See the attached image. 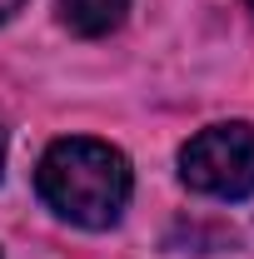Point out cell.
<instances>
[{"mask_svg": "<svg viewBox=\"0 0 254 259\" xmlns=\"http://www.w3.org/2000/svg\"><path fill=\"white\" fill-rule=\"evenodd\" d=\"M35 190L60 220H70L80 229H110L125 214L135 175H130V160L115 145L70 135V140H55L40 155Z\"/></svg>", "mask_w": 254, "mask_h": 259, "instance_id": "1", "label": "cell"}, {"mask_svg": "<svg viewBox=\"0 0 254 259\" xmlns=\"http://www.w3.org/2000/svg\"><path fill=\"white\" fill-rule=\"evenodd\" d=\"M180 180L194 194H209V199L254 194V125L229 120V125L199 130L180 150Z\"/></svg>", "mask_w": 254, "mask_h": 259, "instance_id": "2", "label": "cell"}, {"mask_svg": "<svg viewBox=\"0 0 254 259\" xmlns=\"http://www.w3.org/2000/svg\"><path fill=\"white\" fill-rule=\"evenodd\" d=\"M55 10H60V25L70 35L95 40V35H110L125 20L130 0H55Z\"/></svg>", "mask_w": 254, "mask_h": 259, "instance_id": "3", "label": "cell"}, {"mask_svg": "<svg viewBox=\"0 0 254 259\" xmlns=\"http://www.w3.org/2000/svg\"><path fill=\"white\" fill-rule=\"evenodd\" d=\"M20 5H25V0H0V25H5V20H10V15H15Z\"/></svg>", "mask_w": 254, "mask_h": 259, "instance_id": "4", "label": "cell"}, {"mask_svg": "<svg viewBox=\"0 0 254 259\" xmlns=\"http://www.w3.org/2000/svg\"><path fill=\"white\" fill-rule=\"evenodd\" d=\"M0 169H5V130H0Z\"/></svg>", "mask_w": 254, "mask_h": 259, "instance_id": "5", "label": "cell"}, {"mask_svg": "<svg viewBox=\"0 0 254 259\" xmlns=\"http://www.w3.org/2000/svg\"><path fill=\"white\" fill-rule=\"evenodd\" d=\"M249 5H254V0H249Z\"/></svg>", "mask_w": 254, "mask_h": 259, "instance_id": "6", "label": "cell"}]
</instances>
